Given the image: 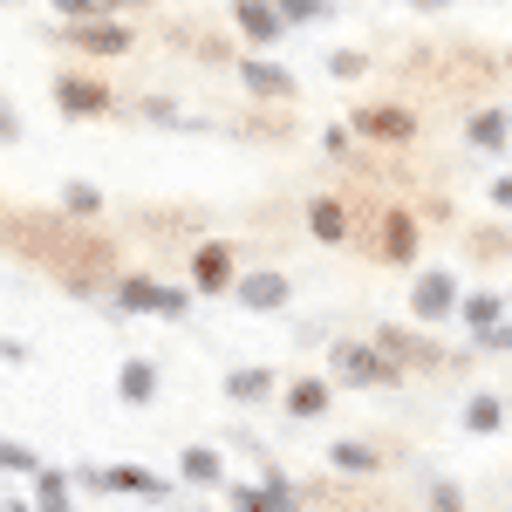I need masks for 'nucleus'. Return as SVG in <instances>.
Wrapping results in <instances>:
<instances>
[{
    "mask_svg": "<svg viewBox=\"0 0 512 512\" xmlns=\"http://www.w3.org/2000/svg\"><path fill=\"white\" fill-rule=\"evenodd\" d=\"M0 239H14L21 253H41V267H55V274L69 280V287H82V294L110 280V246L69 233V226H55V219H0Z\"/></svg>",
    "mask_w": 512,
    "mask_h": 512,
    "instance_id": "nucleus-1",
    "label": "nucleus"
},
{
    "mask_svg": "<svg viewBox=\"0 0 512 512\" xmlns=\"http://www.w3.org/2000/svg\"><path fill=\"white\" fill-rule=\"evenodd\" d=\"M355 130L376 137V144H410L417 137V117L403 103H369V110H355Z\"/></svg>",
    "mask_w": 512,
    "mask_h": 512,
    "instance_id": "nucleus-2",
    "label": "nucleus"
},
{
    "mask_svg": "<svg viewBox=\"0 0 512 512\" xmlns=\"http://www.w3.org/2000/svg\"><path fill=\"white\" fill-rule=\"evenodd\" d=\"M62 41L82 48V55H123V48H130V28H117L110 14H96V21H69Z\"/></svg>",
    "mask_w": 512,
    "mask_h": 512,
    "instance_id": "nucleus-3",
    "label": "nucleus"
},
{
    "mask_svg": "<svg viewBox=\"0 0 512 512\" xmlns=\"http://www.w3.org/2000/svg\"><path fill=\"white\" fill-rule=\"evenodd\" d=\"M233 21L246 28L253 41H280L287 35V14H280V0H233Z\"/></svg>",
    "mask_w": 512,
    "mask_h": 512,
    "instance_id": "nucleus-4",
    "label": "nucleus"
},
{
    "mask_svg": "<svg viewBox=\"0 0 512 512\" xmlns=\"http://www.w3.org/2000/svg\"><path fill=\"white\" fill-rule=\"evenodd\" d=\"M239 82H246L253 96H267V103H287V96H294V76H287L280 62H267V55H253V62H239Z\"/></svg>",
    "mask_w": 512,
    "mask_h": 512,
    "instance_id": "nucleus-5",
    "label": "nucleus"
},
{
    "mask_svg": "<svg viewBox=\"0 0 512 512\" xmlns=\"http://www.w3.org/2000/svg\"><path fill=\"white\" fill-rule=\"evenodd\" d=\"M55 96H62L69 117H103V110H110V89L89 82V76H62V82H55Z\"/></svg>",
    "mask_w": 512,
    "mask_h": 512,
    "instance_id": "nucleus-6",
    "label": "nucleus"
},
{
    "mask_svg": "<svg viewBox=\"0 0 512 512\" xmlns=\"http://www.w3.org/2000/svg\"><path fill=\"white\" fill-rule=\"evenodd\" d=\"M192 280L205 287V294L233 287V253H226V246H198V253H192Z\"/></svg>",
    "mask_w": 512,
    "mask_h": 512,
    "instance_id": "nucleus-7",
    "label": "nucleus"
},
{
    "mask_svg": "<svg viewBox=\"0 0 512 512\" xmlns=\"http://www.w3.org/2000/svg\"><path fill=\"white\" fill-rule=\"evenodd\" d=\"M451 308H458V280H451V274H424V280H417V315H424V321L451 315Z\"/></svg>",
    "mask_w": 512,
    "mask_h": 512,
    "instance_id": "nucleus-8",
    "label": "nucleus"
},
{
    "mask_svg": "<svg viewBox=\"0 0 512 512\" xmlns=\"http://www.w3.org/2000/svg\"><path fill=\"white\" fill-rule=\"evenodd\" d=\"M335 362H342V376H349V383H390V376H396L390 362H383V349H342Z\"/></svg>",
    "mask_w": 512,
    "mask_h": 512,
    "instance_id": "nucleus-9",
    "label": "nucleus"
},
{
    "mask_svg": "<svg viewBox=\"0 0 512 512\" xmlns=\"http://www.w3.org/2000/svg\"><path fill=\"white\" fill-rule=\"evenodd\" d=\"M239 301H246V308H280V301H287V280L280 274H246L239 280Z\"/></svg>",
    "mask_w": 512,
    "mask_h": 512,
    "instance_id": "nucleus-10",
    "label": "nucleus"
},
{
    "mask_svg": "<svg viewBox=\"0 0 512 512\" xmlns=\"http://www.w3.org/2000/svg\"><path fill=\"white\" fill-rule=\"evenodd\" d=\"M96 485H110V492H144V499H164V478L137 472V465H117V472H103Z\"/></svg>",
    "mask_w": 512,
    "mask_h": 512,
    "instance_id": "nucleus-11",
    "label": "nucleus"
},
{
    "mask_svg": "<svg viewBox=\"0 0 512 512\" xmlns=\"http://www.w3.org/2000/svg\"><path fill=\"white\" fill-rule=\"evenodd\" d=\"M506 130H512L506 110H478V117H472V144H478V151H506Z\"/></svg>",
    "mask_w": 512,
    "mask_h": 512,
    "instance_id": "nucleus-12",
    "label": "nucleus"
},
{
    "mask_svg": "<svg viewBox=\"0 0 512 512\" xmlns=\"http://www.w3.org/2000/svg\"><path fill=\"white\" fill-rule=\"evenodd\" d=\"M383 246H390V260H410V253H417V226H410V212H390V219H383Z\"/></svg>",
    "mask_w": 512,
    "mask_h": 512,
    "instance_id": "nucleus-13",
    "label": "nucleus"
},
{
    "mask_svg": "<svg viewBox=\"0 0 512 512\" xmlns=\"http://www.w3.org/2000/svg\"><path fill=\"white\" fill-rule=\"evenodd\" d=\"M178 465H185V478H192V485H219V478H226V465H219V451H205V444H192V451H185Z\"/></svg>",
    "mask_w": 512,
    "mask_h": 512,
    "instance_id": "nucleus-14",
    "label": "nucleus"
},
{
    "mask_svg": "<svg viewBox=\"0 0 512 512\" xmlns=\"http://www.w3.org/2000/svg\"><path fill=\"white\" fill-rule=\"evenodd\" d=\"M151 390H158V369L151 362H123V396L130 403H151Z\"/></svg>",
    "mask_w": 512,
    "mask_h": 512,
    "instance_id": "nucleus-15",
    "label": "nucleus"
},
{
    "mask_svg": "<svg viewBox=\"0 0 512 512\" xmlns=\"http://www.w3.org/2000/svg\"><path fill=\"white\" fill-rule=\"evenodd\" d=\"M62 212H69V219H96V212H103V192H96V185H69V192H62Z\"/></svg>",
    "mask_w": 512,
    "mask_h": 512,
    "instance_id": "nucleus-16",
    "label": "nucleus"
},
{
    "mask_svg": "<svg viewBox=\"0 0 512 512\" xmlns=\"http://www.w3.org/2000/svg\"><path fill=\"white\" fill-rule=\"evenodd\" d=\"M308 226H315L321 239H342V233H349V219H342V205H335V198H315V212H308Z\"/></svg>",
    "mask_w": 512,
    "mask_h": 512,
    "instance_id": "nucleus-17",
    "label": "nucleus"
},
{
    "mask_svg": "<svg viewBox=\"0 0 512 512\" xmlns=\"http://www.w3.org/2000/svg\"><path fill=\"white\" fill-rule=\"evenodd\" d=\"M117 301H123V308H164V287H158V280H123Z\"/></svg>",
    "mask_w": 512,
    "mask_h": 512,
    "instance_id": "nucleus-18",
    "label": "nucleus"
},
{
    "mask_svg": "<svg viewBox=\"0 0 512 512\" xmlns=\"http://www.w3.org/2000/svg\"><path fill=\"white\" fill-rule=\"evenodd\" d=\"M465 321H472L478 335H492V328H499V294H472V301H465Z\"/></svg>",
    "mask_w": 512,
    "mask_h": 512,
    "instance_id": "nucleus-19",
    "label": "nucleus"
},
{
    "mask_svg": "<svg viewBox=\"0 0 512 512\" xmlns=\"http://www.w3.org/2000/svg\"><path fill=\"white\" fill-rule=\"evenodd\" d=\"M383 349H390V355H403V362H437V349H431V342H417V335H396V328L383 335Z\"/></svg>",
    "mask_w": 512,
    "mask_h": 512,
    "instance_id": "nucleus-20",
    "label": "nucleus"
},
{
    "mask_svg": "<svg viewBox=\"0 0 512 512\" xmlns=\"http://www.w3.org/2000/svg\"><path fill=\"white\" fill-rule=\"evenodd\" d=\"M62 21H96V14H117V0H55Z\"/></svg>",
    "mask_w": 512,
    "mask_h": 512,
    "instance_id": "nucleus-21",
    "label": "nucleus"
},
{
    "mask_svg": "<svg viewBox=\"0 0 512 512\" xmlns=\"http://www.w3.org/2000/svg\"><path fill=\"white\" fill-rule=\"evenodd\" d=\"M328 458H335L342 472H376V451H369V444H335Z\"/></svg>",
    "mask_w": 512,
    "mask_h": 512,
    "instance_id": "nucleus-22",
    "label": "nucleus"
},
{
    "mask_svg": "<svg viewBox=\"0 0 512 512\" xmlns=\"http://www.w3.org/2000/svg\"><path fill=\"white\" fill-rule=\"evenodd\" d=\"M328 410V383H301L294 390V417H321Z\"/></svg>",
    "mask_w": 512,
    "mask_h": 512,
    "instance_id": "nucleus-23",
    "label": "nucleus"
},
{
    "mask_svg": "<svg viewBox=\"0 0 512 512\" xmlns=\"http://www.w3.org/2000/svg\"><path fill=\"white\" fill-rule=\"evenodd\" d=\"M274 390V376H267V369H239L233 376V396H246V403H253V396H267Z\"/></svg>",
    "mask_w": 512,
    "mask_h": 512,
    "instance_id": "nucleus-24",
    "label": "nucleus"
},
{
    "mask_svg": "<svg viewBox=\"0 0 512 512\" xmlns=\"http://www.w3.org/2000/svg\"><path fill=\"white\" fill-rule=\"evenodd\" d=\"M465 424H472V431H499V403H492V396H472Z\"/></svg>",
    "mask_w": 512,
    "mask_h": 512,
    "instance_id": "nucleus-25",
    "label": "nucleus"
},
{
    "mask_svg": "<svg viewBox=\"0 0 512 512\" xmlns=\"http://www.w3.org/2000/svg\"><path fill=\"white\" fill-rule=\"evenodd\" d=\"M328 69H335V76H342V82H355V76H362V69H369V55H362V48H342V55L328 62Z\"/></svg>",
    "mask_w": 512,
    "mask_h": 512,
    "instance_id": "nucleus-26",
    "label": "nucleus"
},
{
    "mask_svg": "<svg viewBox=\"0 0 512 512\" xmlns=\"http://www.w3.org/2000/svg\"><path fill=\"white\" fill-rule=\"evenodd\" d=\"M321 7H328V0H280V14H287V21H315Z\"/></svg>",
    "mask_w": 512,
    "mask_h": 512,
    "instance_id": "nucleus-27",
    "label": "nucleus"
},
{
    "mask_svg": "<svg viewBox=\"0 0 512 512\" xmlns=\"http://www.w3.org/2000/svg\"><path fill=\"white\" fill-rule=\"evenodd\" d=\"M41 512H62V478H55V472L41 478Z\"/></svg>",
    "mask_w": 512,
    "mask_h": 512,
    "instance_id": "nucleus-28",
    "label": "nucleus"
},
{
    "mask_svg": "<svg viewBox=\"0 0 512 512\" xmlns=\"http://www.w3.org/2000/svg\"><path fill=\"white\" fill-rule=\"evenodd\" d=\"M431 506L437 512H458V485H431Z\"/></svg>",
    "mask_w": 512,
    "mask_h": 512,
    "instance_id": "nucleus-29",
    "label": "nucleus"
},
{
    "mask_svg": "<svg viewBox=\"0 0 512 512\" xmlns=\"http://www.w3.org/2000/svg\"><path fill=\"white\" fill-rule=\"evenodd\" d=\"M0 465H14V472H28V465H35V458H28V451H21V444H0Z\"/></svg>",
    "mask_w": 512,
    "mask_h": 512,
    "instance_id": "nucleus-30",
    "label": "nucleus"
},
{
    "mask_svg": "<svg viewBox=\"0 0 512 512\" xmlns=\"http://www.w3.org/2000/svg\"><path fill=\"white\" fill-rule=\"evenodd\" d=\"M0 137H7V144H14V137H21V117H14V110H7V103H0Z\"/></svg>",
    "mask_w": 512,
    "mask_h": 512,
    "instance_id": "nucleus-31",
    "label": "nucleus"
},
{
    "mask_svg": "<svg viewBox=\"0 0 512 512\" xmlns=\"http://www.w3.org/2000/svg\"><path fill=\"white\" fill-rule=\"evenodd\" d=\"M492 205H506V212H512V178H499V185H492Z\"/></svg>",
    "mask_w": 512,
    "mask_h": 512,
    "instance_id": "nucleus-32",
    "label": "nucleus"
},
{
    "mask_svg": "<svg viewBox=\"0 0 512 512\" xmlns=\"http://www.w3.org/2000/svg\"><path fill=\"white\" fill-rule=\"evenodd\" d=\"M485 342H492V349H512V328H492Z\"/></svg>",
    "mask_w": 512,
    "mask_h": 512,
    "instance_id": "nucleus-33",
    "label": "nucleus"
},
{
    "mask_svg": "<svg viewBox=\"0 0 512 512\" xmlns=\"http://www.w3.org/2000/svg\"><path fill=\"white\" fill-rule=\"evenodd\" d=\"M117 7H151V0H117Z\"/></svg>",
    "mask_w": 512,
    "mask_h": 512,
    "instance_id": "nucleus-34",
    "label": "nucleus"
},
{
    "mask_svg": "<svg viewBox=\"0 0 512 512\" xmlns=\"http://www.w3.org/2000/svg\"><path fill=\"white\" fill-rule=\"evenodd\" d=\"M417 7H444V0H417Z\"/></svg>",
    "mask_w": 512,
    "mask_h": 512,
    "instance_id": "nucleus-35",
    "label": "nucleus"
}]
</instances>
